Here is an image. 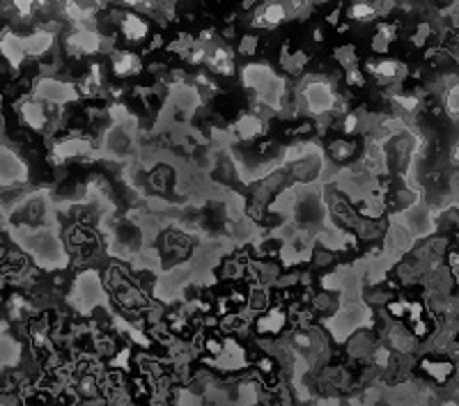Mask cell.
<instances>
[{
  "instance_id": "d6986e66",
  "label": "cell",
  "mask_w": 459,
  "mask_h": 406,
  "mask_svg": "<svg viewBox=\"0 0 459 406\" xmlns=\"http://www.w3.org/2000/svg\"><path fill=\"white\" fill-rule=\"evenodd\" d=\"M441 406H459V402H457V399H445Z\"/></svg>"
},
{
  "instance_id": "30bf717a",
  "label": "cell",
  "mask_w": 459,
  "mask_h": 406,
  "mask_svg": "<svg viewBox=\"0 0 459 406\" xmlns=\"http://www.w3.org/2000/svg\"><path fill=\"white\" fill-rule=\"evenodd\" d=\"M349 21H359V23H372V21L379 17L376 7L370 3V0H354L347 10Z\"/></svg>"
},
{
  "instance_id": "277c9868",
  "label": "cell",
  "mask_w": 459,
  "mask_h": 406,
  "mask_svg": "<svg viewBox=\"0 0 459 406\" xmlns=\"http://www.w3.org/2000/svg\"><path fill=\"white\" fill-rule=\"evenodd\" d=\"M367 72L374 76V81L379 85H390L395 81H402L407 76V67L400 65L393 58H381V60H372L367 65Z\"/></svg>"
},
{
  "instance_id": "6da1fadb",
  "label": "cell",
  "mask_w": 459,
  "mask_h": 406,
  "mask_svg": "<svg viewBox=\"0 0 459 406\" xmlns=\"http://www.w3.org/2000/svg\"><path fill=\"white\" fill-rule=\"evenodd\" d=\"M418 370H420L423 378H427L429 383L445 385L450 383L457 374V361L443 351H436V354H427L420 358L418 363Z\"/></svg>"
},
{
  "instance_id": "3957f363",
  "label": "cell",
  "mask_w": 459,
  "mask_h": 406,
  "mask_svg": "<svg viewBox=\"0 0 459 406\" xmlns=\"http://www.w3.org/2000/svg\"><path fill=\"white\" fill-rule=\"evenodd\" d=\"M287 19H290V12H287L283 0H262L255 10L250 25L257 28V30H276Z\"/></svg>"
},
{
  "instance_id": "5b68a950",
  "label": "cell",
  "mask_w": 459,
  "mask_h": 406,
  "mask_svg": "<svg viewBox=\"0 0 459 406\" xmlns=\"http://www.w3.org/2000/svg\"><path fill=\"white\" fill-rule=\"evenodd\" d=\"M111 69H113V76H118V78H131V76H140L145 65H142L140 55L134 51H113Z\"/></svg>"
},
{
  "instance_id": "7c38bea8",
  "label": "cell",
  "mask_w": 459,
  "mask_h": 406,
  "mask_svg": "<svg viewBox=\"0 0 459 406\" xmlns=\"http://www.w3.org/2000/svg\"><path fill=\"white\" fill-rule=\"evenodd\" d=\"M333 58L335 62H340L345 69H352V67H359V51H356L354 44H345V46H338L333 51Z\"/></svg>"
},
{
  "instance_id": "4fadbf2b",
  "label": "cell",
  "mask_w": 459,
  "mask_h": 406,
  "mask_svg": "<svg viewBox=\"0 0 459 406\" xmlns=\"http://www.w3.org/2000/svg\"><path fill=\"white\" fill-rule=\"evenodd\" d=\"M257 48H259V37L257 34H244L242 39H239V55H244V58H255L257 55Z\"/></svg>"
},
{
  "instance_id": "5bb4252c",
  "label": "cell",
  "mask_w": 459,
  "mask_h": 406,
  "mask_svg": "<svg viewBox=\"0 0 459 406\" xmlns=\"http://www.w3.org/2000/svg\"><path fill=\"white\" fill-rule=\"evenodd\" d=\"M365 83H367V74L363 72L361 67L347 69V74H345V85H347V87H352V89H356V87H365Z\"/></svg>"
},
{
  "instance_id": "ffe728a7",
  "label": "cell",
  "mask_w": 459,
  "mask_h": 406,
  "mask_svg": "<svg viewBox=\"0 0 459 406\" xmlns=\"http://www.w3.org/2000/svg\"><path fill=\"white\" fill-rule=\"evenodd\" d=\"M230 3H232V0H230Z\"/></svg>"
},
{
  "instance_id": "ba28073f",
  "label": "cell",
  "mask_w": 459,
  "mask_h": 406,
  "mask_svg": "<svg viewBox=\"0 0 459 406\" xmlns=\"http://www.w3.org/2000/svg\"><path fill=\"white\" fill-rule=\"evenodd\" d=\"M120 32H122V37L127 41H131V44H142V41L149 37V23L140 17V14L127 12L120 23Z\"/></svg>"
},
{
  "instance_id": "9c48e42d",
  "label": "cell",
  "mask_w": 459,
  "mask_h": 406,
  "mask_svg": "<svg viewBox=\"0 0 459 406\" xmlns=\"http://www.w3.org/2000/svg\"><path fill=\"white\" fill-rule=\"evenodd\" d=\"M235 133L242 140H255L264 133V120L255 113H242L235 122Z\"/></svg>"
},
{
  "instance_id": "ac0fdd59",
  "label": "cell",
  "mask_w": 459,
  "mask_h": 406,
  "mask_svg": "<svg viewBox=\"0 0 459 406\" xmlns=\"http://www.w3.org/2000/svg\"><path fill=\"white\" fill-rule=\"evenodd\" d=\"M312 41H317V44H321V41H324V30H321L319 25L312 30Z\"/></svg>"
},
{
  "instance_id": "52a82bcc",
  "label": "cell",
  "mask_w": 459,
  "mask_h": 406,
  "mask_svg": "<svg viewBox=\"0 0 459 406\" xmlns=\"http://www.w3.org/2000/svg\"><path fill=\"white\" fill-rule=\"evenodd\" d=\"M359 154H361L359 140H354V138L349 136L333 138V140L328 142V156H331V161L335 165H349L352 161H356Z\"/></svg>"
},
{
  "instance_id": "e0dca14e",
  "label": "cell",
  "mask_w": 459,
  "mask_h": 406,
  "mask_svg": "<svg viewBox=\"0 0 459 406\" xmlns=\"http://www.w3.org/2000/svg\"><path fill=\"white\" fill-rule=\"evenodd\" d=\"M161 46H163V34H156V37H152V41H149V51L161 48Z\"/></svg>"
},
{
  "instance_id": "8992f818",
  "label": "cell",
  "mask_w": 459,
  "mask_h": 406,
  "mask_svg": "<svg viewBox=\"0 0 459 406\" xmlns=\"http://www.w3.org/2000/svg\"><path fill=\"white\" fill-rule=\"evenodd\" d=\"M207 67L211 69V74L221 76V78H230V76H235V51L228 48L225 44H218L214 48H209Z\"/></svg>"
},
{
  "instance_id": "9a60e30c",
  "label": "cell",
  "mask_w": 459,
  "mask_h": 406,
  "mask_svg": "<svg viewBox=\"0 0 459 406\" xmlns=\"http://www.w3.org/2000/svg\"><path fill=\"white\" fill-rule=\"evenodd\" d=\"M12 7H14L19 19H28L37 10V0H12Z\"/></svg>"
},
{
  "instance_id": "8fae6325",
  "label": "cell",
  "mask_w": 459,
  "mask_h": 406,
  "mask_svg": "<svg viewBox=\"0 0 459 406\" xmlns=\"http://www.w3.org/2000/svg\"><path fill=\"white\" fill-rule=\"evenodd\" d=\"M310 259H312V268H317V271H326V268L335 266V261H338V253L331 250V248L317 246L310 253Z\"/></svg>"
},
{
  "instance_id": "7a4b0ae2",
  "label": "cell",
  "mask_w": 459,
  "mask_h": 406,
  "mask_svg": "<svg viewBox=\"0 0 459 406\" xmlns=\"http://www.w3.org/2000/svg\"><path fill=\"white\" fill-rule=\"evenodd\" d=\"M35 96L37 101H46L49 106H67L78 99V87L53 76H42L35 83Z\"/></svg>"
},
{
  "instance_id": "2e32d148",
  "label": "cell",
  "mask_w": 459,
  "mask_h": 406,
  "mask_svg": "<svg viewBox=\"0 0 459 406\" xmlns=\"http://www.w3.org/2000/svg\"><path fill=\"white\" fill-rule=\"evenodd\" d=\"M340 17H342V7H335V10L326 17V23L333 25V28H338V19H340Z\"/></svg>"
}]
</instances>
